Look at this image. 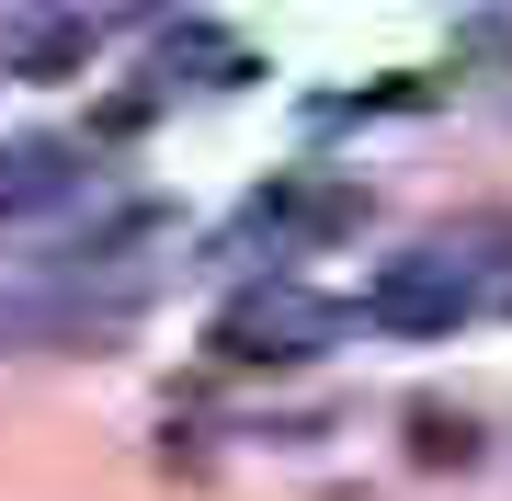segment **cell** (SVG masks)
Segmentation results:
<instances>
[{"mask_svg":"<svg viewBox=\"0 0 512 501\" xmlns=\"http://www.w3.org/2000/svg\"><path fill=\"white\" fill-rule=\"evenodd\" d=\"M410 456H421V467H467V456H478V422L421 399V410H410Z\"/></svg>","mask_w":512,"mask_h":501,"instance_id":"cell-6","label":"cell"},{"mask_svg":"<svg viewBox=\"0 0 512 501\" xmlns=\"http://www.w3.org/2000/svg\"><path fill=\"white\" fill-rule=\"evenodd\" d=\"M80 319L69 308H46V297H23V285H0V353H57Z\"/></svg>","mask_w":512,"mask_h":501,"instance_id":"cell-5","label":"cell"},{"mask_svg":"<svg viewBox=\"0 0 512 501\" xmlns=\"http://www.w3.org/2000/svg\"><path fill=\"white\" fill-rule=\"evenodd\" d=\"M92 194V149L80 137H0V228L57 217V205Z\"/></svg>","mask_w":512,"mask_h":501,"instance_id":"cell-3","label":"cell"},{"mask_svg":"<svg viewBox=\"0 0 512 501\" xmlns=\"http://www.w3.org/2000/svg\"><path fill=\"white\" fill-rule=\"evenodd\" d=\"M330 342H342V308H330V297H308L296 274L239 285V297L217 308V331H205V353H217L228 376H285V365H319Z\"/></svg>","mask_w":512,"mask_h":501,"instance_id":"cell-1","label":"cell"},{"mask_svg":"<svg viewBox=\"0 0 512 501\" xmlns=\"http://www.w3.org/2000/svg\"><path fill=\"white\" fill-rule=\"evenodd\" d=\"M0 69H12V57H0Z\"/></svg>","mask_w":512,"mask_h":501,"instance_id":"cell-7","label":"cell"},{"mask_svg":"<svg viewBox=\"0 0 512 501\" xmlns=\"http://www.w3.org/2000/svg\"><path fill=\"white\" fill-rule=\"evenodd\" d=\"M365 217H376V194L353 183V171H274V183L251 194V240H274V251H330Z\"/></svg>","mask_w":512,"mask_h":501,"instance_id":"cell-2","label":"cell"},{"mask_svg":"<svg viewBox=\"0 0 512 501\" xmlns=\"http://www.w3.org/2000/svg\"><path fill=\"white\" fill-rule=\"evenodd\" d=\"M80 57H92V23H80V12H46L35 35L12 46V69H23V80H69Z\"/></svg>","mask_w":512,"mask_h":501,"instance_id":"cell-4","label":"cell"}]
</instances>
